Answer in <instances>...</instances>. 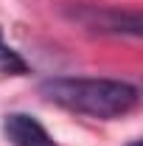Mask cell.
Masks as SVG:
<instances>
[{
	"instance_id": "obj_1",
	"label": "cell",
	"mask_w": 143,
	"mask_h": 146,
	"mask_svg": "<svg viewBox=\"0 0 143 146\" xmlns=\"http://www.w3.org/2000/svg\"><path fill=\"white\" fill-rule=\"evenodd\" d=\"M39 93L56 107L98 121L121 118L132 112L140 101L135 84L121 79H93V76H54L39 84Z\"/></svg>"
},
{
	"instance_id": "obj_5",
	"label": "cell",
	"mask_w": 143,
	"mask_h": 146,
	"mask_svg": "<svg viewBox=\"0 0 143 146\" xmlns=\"http://www.w3.org/2000/svg\"><path fill=\"white\" fill-rule=\"evenodd\" d=\"M129 146H140V141H132V143H129Z\"/></svg>"
},
{
	"instance_id": "obj_2",
	"label": "cell",
	"mask_w": 143,
	"mask_h": 146,
	"mask_svg": "<svg viewBox=\"0 0 143 146\" xmlns=\"http://www.w3.org/2000/svg\"><path fill=\"white\" fill-rule=\"evenodd\" d=\"M79 20L101 34H129L138 36L143 28V20L138 11H121V9H84Z\"/></svg>"
},
{
	"instance_id": "obj_4",
	"label": "cell",
	"mask_w": 143,
	"mask_h": 146,
	"mask_svg": "<svg viewBox=\"0 0 143 146\" xmlns=\"http://www.w3.org/2000/svg\"><path fill=\"white\" fill-rule=\"evenodd\" d=\"M0 73H9V76H25L28 73V62L3 42V31H0Z\"/></svg>"
},
{
	"instance_id": "obj_3",
	"label": "cell",
	"mask_w": 143,
	"mask_h": 146,
	"mask_svg": "<svg viewBox=\"0 0 143 146\" xmlns=\"http://www.w3.org/2000/svg\"><path fill=\"white\" fill-rule=\"evenodd\" d=\"M3 135L11 146H59L54 135L28 112H9L3 118Z\"/></svg>"
}]
</instances>
